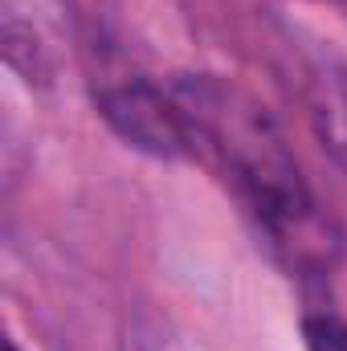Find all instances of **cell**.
Segmentation results:
<instances>
[{
  "label": "cell",
  "mask_w": 347,
  "mask_h": 351,
  "mask_svg": "<svg viewBox=\"0 0 347 351\" xmlns=\"http://www.w3.org/2000/svg\"><path fill=\"white\" fill-rule=\"evenodd\" d=\"M180 102L192 160H208L241 196L250 217L270 237L274 254L298 278H319L335 262V237L298 172L278 123L246 90L208 74L168 82Z\"/></svg>",
  "instance_id": "cell-1"
},
{
  "label": "cell",
  "mask_w": 347,
  "mask_h": 351,
  "mask_svg": "<svg viewBox=\"0 0 347 351\" xmlns=\"http://www.w3.org/2000/svg\"><path fill=\"white\" fill-rule=\"evenodd\" d=\"M98 110L102 119L139 152L160 156V160H192V143H188V127L180 114L172 86H156V82H123L98 94Z\"/></svg>",
  "instance_id": "cell-2"
},
{
  "label": "cell",
  "mask_w": 347,
  "mask_h": 351,
  "mask_svg": "<svg viewBox=\"0 0 347 351\" xmlns=\"http://www.w3.org/2000/svg\"><path fill=\"white\" fill-rule=\"evenodd\" d=\"M315 127L323 135V143L335 152V160L347 168V74L344 70H327L315 82Z\"/></svg>",
  "instance_id": "cell-3"
},
{
  "label": "cell",
  "mask_w": 347,
  "mask_h": 351,
  "mask_svg": "<svg viewBox=\"0 0 347 351\" xmlns=\"http://www.w3.org/2000/svg\"><path fill=\"white\" fill-rule=\"evenodd\" d=\"M302 343L307 351H347V319L315 311L302 319Z\"/></svg>",
  "instance_id": "cell-4"
},
{
  "label": "cell",
  "mask_w": 347,
  "mask_h": 351,
  "mask_svg": "<svg viewBox=\"0 0 347 351\" xmlns=\"http://www.w3.org/2000/svg\"><path fill=\"white\" fill-rule=\"evenodd\" d=\"M8 351H16V343H8Z\"/></svg>",
  "instance_id": "cell-5"
}]
</instances>
